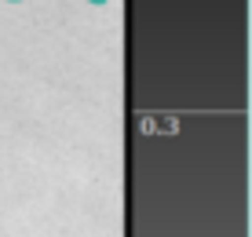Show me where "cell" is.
I'll list each match as a JSON object with an SVG mask.
<instances>
[{
  "label": "cell",
  "instance_id": "cell-1",
  "mask_svg": "<svg viewBox=\"0 0 252 237\" xmlns=\"http://www.w3.org/2000/svg\"><path fill=\"white\" fill-rule=\"evenodd\" d=\"M88 4H106V0H88Z\"/></svg>",
  "mask_w": 252,
  "mask_h": 237
},
{
  "label": "cell",
  "instance_id": "cell-2",
  "mask_svg": "<svg viewBox=\"0 0 252 237\" xmlns=\"http://www.w3.org/2000/svg\"><path fill=\"white\" fill-rule=\"evenodd\" d=\"M11 4H19V0H11Z\"/></svg>",
  "mask_w": 252,
  "mask_h": 237
}]
</instances>
